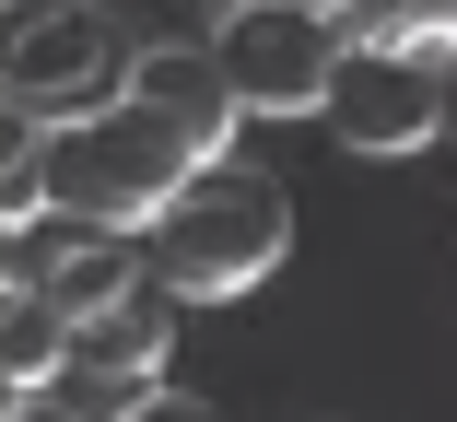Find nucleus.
<instances>
[{
    "instance_id": "6e6552de",
    "label": "nucleus",
    "mask_w": 457,
    "mask_h": 422,
    "mask_svg": "<svg viewBox=\"0 0 457 422\" xmlns=\"http://www.w3.org/2000/svg\"><path fill=\"white\" fill-rule=\"evenodd\" d=\"M0 223H47V106L0 95Z\"/></svg>"
},
{
    "instance_id": "f257e3e1",
    "label": "nucleus",
    "mask_w": 457,
    "mask_h": 422,
    "mask_svg": "<svg viewBox=\"0 0 457 422\" xmlns=\"http://www.w3.org/2000/svg\"><path fill=\"white\" fill-rule=\"evenodd\" d=\"M282 246H294V200L270 188L258 164H235V153H200L188 177H176V200L141 223V259L188 294V305L258 294L270 270H282Z\"/></svg>"
},
{
    "instance_id": "f03ea898",
    "label": "nucleus",
    "mask_w": 457,
    "mask_h": 422,
    "mask_svg": "<svg viewBox=\"0 0 457 422\" xmlns=\"http://www.w3.org/2000/svg\"><path fill=\"white\" fill-rule=\"evenodd\" d=\"M188 164H200V141L176 129L153 95H129V82H118V95L47 118V211L141 235V223L176 200V177H188Z\"/></svg>"
},
{
    "instance_id": "0eeeda50",
    "label": "nucleus",
    "mask_w": 457,
    "mask_h": 422,
    "mask_svg": "<svg viewBox=\"0 0 457 422\" xmlns=\"http://www.w3.org/2000/svg\"><path fill=\"white\" fill-rule=\"evenodd\" d=\"M153 399H164V364H82V352H59L24 387V410H59V422H129Z\"/></svg>"
},
{
    "instance_id": "423d86ee",
    "label": "nucleus",
    "mask_w": 457,
    "mask_h": 422,
    "mask_svg": "<svg viewBox=\"0 0 457 422\" xmlns=\"http://www.w3.org/2000/svg\"><path fill=\"white\" fill-rule=\"evenodd\" d=\"M129 95H153L176 129H188L200 153H235V129H246V95L223 82V59H212V36H164V47H129Z\"/></svg>"
},
{
    "instance_id": "39448f33",
    "label": "nucleus",
    "mask_w": 457,
    "mask_h": 422,
    "mask_svg": "<svg viewBox=\"0 0 457 422\" xmlns=\"http://www.w3.org/2000/svg\"><path fill=\"white\" fill-rule=\"evenodd\" d=\"M317 118H328V141H340V153L399 164V153L445 141V59H411V47H352V36H340Z\"/></svg>"
},
{
    "instance_id": "9b49d317",
    "label": "nucleus",
    "mask_w": 457,
    "mask_h": 422,
    "mask_svg": "<svg viewBox=\"0 0 457 422\" xmlns=\"http://www.w3.org/2000/svg\"><path fill=\"white\" fill-rule=\"evenodd\" d=\"M445 141H457V47H445Z\"/></svg>"
},
{
    "instance_id": "9d476101",
    "label": "nucleus",
    "mask_w": 457,
    "mask_h": 422,
    "mask_svg": "<svg viewBox=\"0 0 457 422\" xmlns=\"http://www.w3.org/2000/svg\"><path fill=\"white\" fill-rule=\"evenodd\" d=\"M36 294V246H24V223H0V317H12Z\"/></svg>"
},
{
    "instance_id": "1a4fd4ad",
    "label": "nucleus",
    "mask_w": 457,
    "mask_h": 422,
    "mask_svg": "<svg viewBox=\"0 0 457 422\" xmlns=\"http://www.w3.org/2000/svg\"><path fill=\"white\" fill-rule=\"evenodd\" d=\"M340 36H352V47L445 59V47H457V0H340Z\"/></svg>"
},
{
    "instance_id": "f8f14e48",
    "label": "nucleus",
    "mask_w": 457,
    "mask_h": 422,
    "mask_svg": "<svg viewBox=\"0 0 457 422\" xmlns=\"http://www.w3.org/2000/svg\"><path fill=\"white\" fill-rule=\"evenodd\" d=\"M328 12H340V0H328Z\"/></svg>"
},
{
    "instance_id": "7ed1b4c3",
    "label": "nucleus",
    "mask_w": 457,
    "mask_h": 422,
    "mask_svg": "<svg viewBox=\"0 0 457 422\" xmlns=\"http://www.w3.org/2000/svg\"><path fill=\"white\" fill-rule=\"evenodd\" d=\"M212 59L246 95V118H317L328 59H340V12L328 0H223L212 12Z\"/></svg>"
},
{
    "instance_id": "20e7f679",
    "label": "nucleus",
    "mask_w": 457,
    "mask_h": 422,
    "mask_svg": "<svg viewBox=\"0 0 457 422\" xmlns=\"http://www.w3.org/2000/svg\"><path fill=\"white\" fill-rule=\"evenodd\" d=\"M129 82V47L106 36L95 0H0V95H24L47 118L95 106Z\"/></svg>"
}]
</instances>
